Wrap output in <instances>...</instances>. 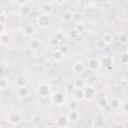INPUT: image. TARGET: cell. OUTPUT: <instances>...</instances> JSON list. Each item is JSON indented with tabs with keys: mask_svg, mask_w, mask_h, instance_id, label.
<instances>
[{
	"mask_svg": "<svg viewBox=\"0 0 128 128\" xmlns=\"http://www.w3.org/2000/svg\"><path fill=\"white\" fill-rule=\"evenodd\" d=\"M7 120L9 123L13 124V125H18L22 122V116L19 112L17 111H12L10 113H8L7 115Z\"/></svg>",
	"mask_w": 128,
	"mask_h": 128,
	"instance_id": "cell-1",
	"label": "cell"
},
{
	"mask_svg": "<svg viewBox=\"0 0 128 128\" xmlns=\"http://www.w3.org/2000/svg\"><path fill=\"white\" fill-rule=\"evenodd\" d=\"M50 92H51V88L46 83H41L37 87V93H38V95L40 97L46 98V97L50 96Z\"/></svg>",
	"mask_w": 128,
	"mask_h": 128,
	"instance_id": "cell-2",
	"label": "cell"
},
{
	"mask_svg": "<svg viewBox=\"0 0 128 128\" xmlns=\"http://www.w3.org/2000/svg\"><path fill=\"white\" fill-rule=\"evenodd\" d=\"M83 92H84V98H85V99L92 100V99H94V97L96 96L97 90H96V88H95L94 86L87 84V85L83 88Z\"/></svg>",
	"mask_w": 128,
	"mask_h": 128,
	"instance_id": "cell-3",
	"label": "cell"
},
{
	"mask_svg": "<svg viewBox=\"0 0 128 128\" xmlns=\"http://www.w3.org/2000/svg\"><path fill=\"white\" fill-rule=\"evenodd\" d=\"M50 100L54 105L60 106L65 102V95L62 92H55L50 96Z\"/></svg>",
	"mask_w": 128,
	"mask_h": 128,
	"instance_id": "cell-4",
	"label": "cell"
},
{
	"mask_svg": "<svg viewBox=\"0 0 128 128\" xmlns=\"http://www.w3.org/2000/svg\"><path fill=\"white\" fill-rule=\"evenodd\" d=\"M21 33L24 36H33L36 33V28L32 23H25L21 27Z\"/></svg>",
	"mask_w": 128,
	"mask_h": 128,
	"instance_id": "cell-5",
	"label": "cell"
},
{
	"mask_svg": "<svg viewBox=\"0 0 128 128\" xmlns=\"http://www.w3.org/2000/svg\"><path fill=\"white\" fill-rule=\"evenodd\" d=\"M100 66H101L100 60L97 59V58H95V57H91V58H89V59L87 60L86 67H87L89 70H91V71H96V70H98V69L100 68Z\"/></svg>",
	"mask_w": 128,
	"mask_h": 128,
	"instance_id": "cell-6",
	"label": "cell"
},
{
	"mask_svg": "<svg viewBox=\"0 0 128 128\" xmlns=\"http://www.w3.org/2000/svg\"><path fill=\"white\" fill-rule=\"evenodd\" d=\"M37 25L40 27V28H46L49 26V24L51 23V20H50V17L48 15H44V14H41L38 16L37 20Z\"/></svg>",
	"mask_w": 128,
	"mask_h": 128,
	"instance_id": "cell-7",
	"label": "cell"
},
{
	"mask_svg": "<svg viewBox=\"0 0 128 128\" xmlns=\"http://www.w3.org/2000/svg\"><path fill=\"white\" fill-rule=\"evenodd\" d=\"M27 46H28V48H29L31 51H37V50H39V48H40V46H41V42H40V40H39L38 38L32 37V38H30V39L28 40Z\"/></svg>",
	"mask_w": 128,
	"mask_h": 128,
	"instance_id": "cell-8",
	"label": "cell"
},
{
	"mask_svg": "<svg viewBox=\"0 0 128 128\" xmlns=\"http://www.w3.org/2000/svg\"><path fill=\"white\" fill-rule=\"evenodd\" d=\"M40 8H41V11H42V14L44 15H48L50 16L53 12V5L51 2H42L40 4Z\"/></svg>",
	"mask_w": 128,
	"mask_h": 128,
	"instance_id": "cell-9",
	"label": "cell"
},
{
	"mask_svg": "<svg viewBox=\"0 0 128 128\" xmlns=\"http://www.w3.org/2000/svg\"><path fill=\"white\" fill-rule=\"evenodd\" d=\"M93 126L95 128H102L105 124V119L104 117L102 116V114H96L94 117H93Z\"/></svg>",
	"mask_w": 128,
	"mask_h": 128,
	"instance_id": "cell-10",
	"label": "cell"
},
{
	"mask_svg": "<svg viewBox=\"0 0 128 128\" xmlns=\"http://www.w3.org/2000/svg\"><path fill=\"white\" fill-rule=\"evenodd\" d=\"M14 84L17 88H20V87H25L27 86L28 84V79L26 76H23V75H19L15 78V81H14Z\"/></svg>",
	"mask_w": 128,
	"mask_h": 128,
	"instance_id": "cell-11",
	"label": "cell"
},
{
	"mask_svg": "<svg viewBox=\"0 0 128 128\" xmlns=\"http://www.w3.org/2000/svg\"><path fill=\"white\" fill-rule=\"evenodd\" d=\"M85 69H86V66L82 61H78V62L74 63L72 66V70L76 74H82L85 71Z\"/></svg>",
	"mask_w": 128,
	"mask_h": 128,
	"instance_id": "cell-12",
	"label": "cell"
},
{
	"mask_svg": "<svg viewBox=\"0 0 128 128\" xmlns=\"http://www.w3.org/2000/svg\"><path fill=\"white\" fill-rule=\"evenodd\" d=\"M11 35L8 34L7 32L5 33H1V36H0V42H1V45L3 46H8L10 43H11Z\"/></svg>",
	"mask_w": 128,
	"mask_h": 128,
	"instance_id": "cell-13",
	"label": "cell"
},
{
	"mask_svg": "<svg viewBox=\"0 0 128 128\" xmlns=\"http://www.w3.org/2000/svg\"><path fill=\"white\" fill-rule=\"evenodd\" d=\"M16 93L19 97L21 98H26L29 96L30 94V89L28 88V86H25V87H20V88H17L16 90Z\"/></svg>",
	"mask_w": 128,
	"mask_h": 128,
	"instance_id": "cell-14",
	"label": "cell"
},
{
	"mask_svg": "<svg viewBox=\"0 0 128 128\" xmlns=\"http://www.w3.org/2000/svg\"><path fill=\"white\" fill-rule=\"evenodd\" d=\"M100 62H101V65H103V66L106 67V68H110V67L113 66V59H112V57L109 56V55L103 56Z\"/></svg>",
	"mask_w": 128,
	"mask_h": 128,
	"instance_id": "cell-15",
	"label": "cell"
},
{
	"mask_svg": "<svg viewBox=\"0 0 128 128\" xmlns=\"http://www.w3.org/2000/svg\"><path fill=\"white\" fill-rule=\"evenodd\" d=\"M68 122H69L68 118H67L66 116H63V115L58 116V118L56 119V124H57V126L60 127V128H65V127L68 125Z\"/></svg>",
	"mask_w": 128,
	"mask_h": 128,
	"instance_id": "cell-16",
	"label": "cell"
},
{
	"mask_svg": "<svg viewBox=\"0 0 128 128\" xmlns=\"http://www.w3.org/2000/svg\"><path fill=\"white\" fill-rule=\"evenodd\" d=\"M121 101L118 97H112L111 99H109V106L112 109H118L121 107Z\"/></svg>",
	"mask_w": 128,
	"mask_h": 128,
	"instance_id": "cell-17",
	"label": "cell"
},
{
	"mask_svg": "<svg viewBox=\"0 0 128 128\" xmlns=\"http://www.w3.org/2000/svg\"><path fill=\"white\" fill-rule=\"evenodd\" d=\"M64 55L60 52V50L57 48V49H55L53 52H52V58H53V60L54 61H56V62H61L63 59H64Z\"/></svg>",
	"mask_w": 128,
	"mask_h": 128,
	"instance_id": "cell-18",
	"label": "cell"
},
{
	"mask_svg": "<svg viewBox=\"0 0 128 128\" xmlns=\"http://www.w3.org/2000/svg\"><path fill=\"white\" fill-rule=\"evenodd\" d=\"M97 105H98V107L103 109V108H105L109 105V99L105 96H101L97 99Z\"/></svg>",
	"mask_w": 128,
	"mask_h": 128,
	"instance_id": "cell-19",
	"label": "cell"
},
{
	"mask_svg": "<svg viewBox=\"0 0 128 128\" xmlns=\"http://www.w3.org/2000/svg\"><path fill=\"white\" fill-rule=\"evenodd\" d=\"M73 84H74V86H75L76 89H83L87 85L86 84V81L84 79H82V78H76L74 80Z\"/></svg>",
	"mask_w": 128,
	"mask_h": 128,
	"instance_id": "cell-20",
	"label": "cell"
},
{
	"mask_svg": "<svg viewBox=\"0 0 128 128\" xmlns=\"http://www.w3.org/2000/svg\"><path fill=\"white\" fill-rule=\"evenodd\" d=\"M61 19L64 22H71L73 21V13L70 11H64L61 15Z\"/></svg>",
	"mask_w": 128,
	"mask_h": 128,
	"instance_id": "cell-21",
	"label": "cell"
},
{
	"mask_svg": "<svg viewBox=\"0 0 128 128\" xmlns=\"http://www.w3.org/2000/svg\"><path fill=\"white\" fill-rule=\"evenodd\" d=\"M80 117H81V115L78 111H70L67 116L69 121H78L80 119Z\"/></svg>",
	"mask_w": 128,
	"mask_h": 128,
	"instance_id": "cell-22",
	"label": "cell"
},
{
	"mask_svg": "<svg viewBox=\"0 0 128 128\" xmlns=\"http://www.w3.org/2000/svg\"><path fill=\"white\" fill-rule=\"evenodd\" d=\"M73 99L80 101L82 99H84V92L83 89H75L74 93H73Z\"/></svg>",
	"mask_w": 128,
	"mask_h": 128,
	"instance_id": "cell-23",
	"label": "cell"
},
{
	"mask_svg": "<svg viewBox=\"0 0 128 128\" xmlns=\"http://www.w3.org/2000/svg\"><path fill=\"white\" fill-rule=\"evenodd\" d=\"M78 102H79V101H77V100H75V99L70 100V101L68 102V105H67L69 111H77V109H78V107H79Z\"/></svg>",
	"mask_w": 128,
	"mask_h": 128,
	"instance_id": "cell-24",
	"label": "cell"
},
{
	"mask_svg": "<svg viewBox=\"0 0 128 128\" xmlns=\"http://www.w3.org/2000/svg\"><path fill=\"white\" fill-rule=\"evenodd\" d=\"M19 10H20V14H22V15H28V14L31 13V7L27 3L22 5V6H20Z\"/></svg>",
	"mask_w": 128,
	"mask_h": 128,
	"instance_id": "cell-25",
	"label": "cell"
},
{
	"mask_svg": "<svg viewBox=\"0 0 128 128\" xmlns=\"http://www.w3.org/2000/svg\"><path fill=\"white\" fill-rule=\"evenodd\" d=\"M102 39L104 40V42L108 45L110 43H112L114 41V36L112 35V33H109V32H106L104 33V35L102 36Z\"/></svg>",
	"mask_w": 128,
	"mask_h": 128,
	"instance_id": "cell-26",
	"label": "cell"
},
{
	"mask_svg": "<svg viewBox=\"0 0 128 128\" xmlns=\"http://www.w3.org/2000/svg\"><path fill=\"white\" fill-rule=\"evenodd\" d=\"M79 36H80V33H79L75 28H72V29H70V30L68 31V37H69L70 39H72V40H76Z\"/></svg>",
	"mask_w": 128,
	"mask_h": 128,
	"instance_id": "cell-27",
	"label": "cell"
},
{
	"mask_svg": "<svg viewBox=\"0 0 128 128\" xmlns=\"http://www.w3.org/2000/svg\"><path fill=\"white\" fill-rule=\"evenodd\" d=\"M58 49L60 50V52H61L64 56L68 55L69 52H70V48H69V46H68L67 44H61V45L58 47Z\"/></svg>",
	"mask_w": 128,
	"mask_h": 128,
	"instance_id": "cell-28",
	"label": "cell"
},
{
	"mask_svg": "<svg viewBox=\"0 0 128 128\" xmlns=\"http://www.w3.org/2000/svg\"><path fill=\"white\" fill-rule=\"evenodd\" d=\"M119 61H120L121 64L127 65V64H128V53H127V52H123V53L119 56Z\"/></svg>",
	"mask_w": 128,
	"mask_h": 128,
	"instance_id": "cell-29",
	"label": "cell"
},
{
	"mask_svg": "<svg viewBox=\"0 0 128 128\" xmlns=\"http://www.w3.org/2000/svg\"><path fill=\"white\" fill-rule=\"evenodd\" d=\"M75 86H74V84L73 83H68L67 85H66V88H65V93L66 94H73L74 93V91H75Z\"/></svg>",
	"mask_w": 128,
	"mask_h": 128,
	"instance_id": "cell-30",
	"label": "cell"
},
{
	"mask_svg": "<svg viewBox=\"0 0 128 128\" xmlns=\"http://www.w3.org/2000/svg\"><path fill=\"white\" fill-rule=\"evenodd\" d=\"M82 14L80 13V12H74L73 13V21L76 23V24H78V23H81V21H82Z\"/></svg>",
	"mask_w": 128,
	"mask_h": 128,
	"instance_id": "cell-31",
	"label": "cell"
},
{
	"mask_svg": "<svg viewBox=\"0 0 128 128\" xmlns=\"http://www.w3.org/2000/svg\"><path fill=\"white\" fill-rule=\"evenodd\" d=\"M49 43H50V45H51V46H53V47H57V48H58V47L60 46V41H59V40H57V39H56L55 37H53V36L50 38Z\"/></svg>",
	"mask_w": 128,
	"mask_h": 128,
	"instance_id": "cell-32",
	"label": "cell"
},
{
	"mask_svg": "<svg viewBox=\"0 0 128 128\" xmlns=\"http://www.w3.org/2000/svg\"><path fill=\"white\" fill-rule=\"evenodd\" d=\"M75 29L81 34V33H83L85 30H86V26L81 22V23H78V24H76V26H75Z\"/></svg>",
	"mask_w": 128,
	"mask_h": 128,
	"instance_id": "cell-33",
	"label": "cell"
},
{
	"mask_svg": "<svg viewBox=\"0 0 128 128\" xmlns=\"http://www.w3.org/2000/svg\"><path fill=\"white\" fill-rule=\"evenodd\" d=\"M53 37H55L57 40H59L60 42L62 41V39L65 37V34L62 32V31H56L54 34H53Z\"/></svg>",
	"mask_w": 128,
	"mask_h": 128,
	"instance_id": "cell-34",
	"label": "cell"
},
{
	"mask_svg": "<svg viewBox=\"0 0 128 128\" xmlns=\"http://www.w3.org/2000/svg\"><path fill=\"white\" fill-rule=\"evenodd\" d=\"M106 45H107V44L104 42V40H103L102 38L96 41V47H97L98 49H103V48H104Z\"/></svg>",
	"mask_w": 128,
	"mask_h": 128,
	"instance_id": "cell-35",
	"label": "cell"
},
{
	"mask_svg": "<svg viewBox=\"0 0 128 128\" xmlns=\"http://www.w3.org/2000/svg\"><path fill=\"white\" fill-rule=\"evenodd\" d=\"M0 87H1V90H5L7 87H8V80L6 78H2L1 81H0Z\"/></svg>",
	"mask_w": 128,
	"mask_h": 128,
	"instance_id": "cell-36",
	"label": "cell"
},
{
	"mask_svg": "<svg viewBox=\"0 0 128 128\" xmlns=\"http://www.w3.org/2000/svg\"><path fill=\"white\" fill-rule=\"evenodd\" d=\"M118 39H119V42H120V43L125 44V43L127 42V40H128V37H127V35H126V34L122 33V34H120V35H119Z\"/></svg>",
	"mask_w": 128,
	"mask_h": 128,
	"instance_id": "cell-37",
	"label": "cell"
},
{
	"mask_svg": "<svg viewBox=\"0 0 128 128\" xmlns=\"http://www.w3.org/2000/svg\"><path fill=\"white\" fill-rule=\"evenodd\" d=\"M121 108H122V110H123L124 112L128 113V101H125V102L121 105Z\"/></svg>",
	"mask_w": 128,
	"mask_h": 128,
	"instance_id": "cell-38",
	"label": "cell"
},
{
	"mask_svg": "<svg viewBox=\"0 0 128 128\" xmlns=\"http://www.w3.org/2000/svg\"><path fill=\"white\" fill-rule=\"evenodd\" d=\"M115 128H125V126H124V124H122V123H118V124L115 126Z\"/></svg>",
	"mask_w": 128,
	"mask_h": 128,
	"instance_id": "cell-39",
	"label": "cell"
},
{
	"mask_svg": "<svg viewBox=\"0 0 128 128\" xmlns=\"http://www.w3.org/2000/svg\"><path fill=\"white\" fill-rule=\"evenodd\" d=\"M126 52H127V53H128V48H127V51H126Z\"/></svg>",
	"mask_w": 128,
	"mask_h": 128,
	"instance_id": "cell-40",
	"label": "cell"
}]
</instances>
